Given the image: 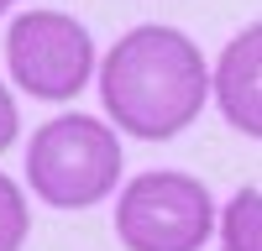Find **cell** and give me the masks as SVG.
<instances>
[{
	"label": "cell",
	"mask_w": 262,
	"mask_h": 251,
	"mask_svg": "<svg viewBox=\"0 0 262 251\" xmlns=\"http://www.w3.org/2000/svg\"><path fill=\"white\" fill-rule=\"evenodd\" d=\"M215 94V68L205 63L200 42L179 27L142 21L100 63V99L116 131L137 141H173L200 120L205 99Z\"/></svg>",
	"instance_id": "1"
},
{
	"label": "cell",
	"mask_w": 262,
	"mask_h": 251,
	"mask_svg": "<svg viewBox=\"0 0 262 251\" xmlns=\"http://www.w3.org/2000/svg\"><path fill=\"white\" fill-rule=\"evenodd\" d=\"M121 141L116 126L95 115H53L32 131L27 146V183L53 209H90L116 194L121 178Z\"/></svg>",
	"instance_id": "2"
},
{
	"label": "cell",
	"mask_w": 262,
	"mask_h": 251,
	"mask_svg": "<svg viewBox=\"0 0 262 251\" xmlns=\"http://www.w3.org/2000/svg\"><path fill=\"white\" fill-rule=\"evenodd\" d=\"M210 230H215L210 188L179 167L137 173L116 199V241L126 251H200Z\"/></svg>",
	"instance_id": "3"
},
{
	"label": "cell",
	"mask_w": 262,
	"mask_h": 251,
	"mask_svg": "<svg viewBox=\"0 0 262 251\" xmlns=\"http://www.w3.org/2000/svg\"><path fill=\"white\" fill-rule=\"evenodd\" d=\"M6 68L21 94L63 105L95 73V37L69 11H27L6 32Z\"/></svg>",
	"instance_id": "4"
},
{
	"label": "cell",
	"mask_w": 262,
	"mask_h": 251,
	"mask_svg": "<svg viewBox=\"0 0 262 251\" xmlns=\"http://www.w3.org/2000/svg\"><path fill=\"white\" fill-rule=\"evenodd\" d=\"M215 105L242 136L262 141V21L242 27L215 58Z\"/></svg>",
	"instance_id": "5"
},
{
	"label": "cell",
	"mask_w": 262,
	"mask_h": 251,
	"mask_svg": "<svg viewBox=\"0 0 262 251\" xmlns=\"http://www.w3.org/2000/svg\"><path fill=\"white\" fill-rule=\"evenodd\" d=\"M221 246L226 251H262V188H236L221 209Z\"/></svg>",
	"instance_id": "6"
},
{
	"label": "cell",
	"mask_w": 262,
	"mask_h": 251,
	"mask_svg": "<svg viewBox=\"0 0 262 251\" xmlns=\"http://www.w3.org/2000/svg\"><path fill=\"white\" fill-rule=\"evenodd\" d=\"M27 236H32V204L16 178L0 173V251H21Z\"/></svg>",
	"instance_id": "7"
},
{
	"label": "cell",
	"mask_w": 262,
	"mask_h": 251,
	"mask_svg": "<svg viewBox=\"0 0 262 251\" xmlns=\"http://www.w3.org/2000/svg\"><path fill=\"white\" fill-rule=\"evenodd\" d=\"M16 136H21V110H16L11 89L0 84V152H11V146H16Z\"/></svg>",
	"instance_id": "8"
},
{
	"label": "cell",
	"mask_w": 262,
	"mask_h": 251,
	"mask_svg": "<svg viewBox=\"0 0 262 251\" xmlns=\"http://www.w3.org/2000/svg\"><path fill=\"white\" fill-rule=\"evenodd\" d=\"M11 6H16V0H0V16H6V11H11Z\"/></svg>",
	"instance_id": "9"
}]
</instances>
